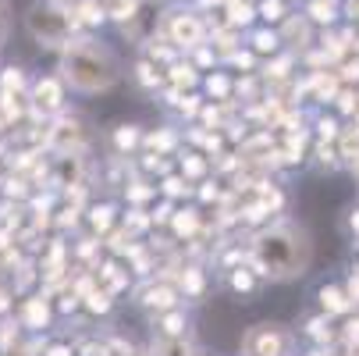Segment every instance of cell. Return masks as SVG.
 I'll return each instance as SVG.
<instances>
[{"label": "cell", "mask_w": 359, "mask_h": 356, "mask_svg": "<svg viewBox=\"0 0 359 356\" xmlns=\"http://www.w3.org/2000/svg\"><path fill=\"white\" fill-rule=\"evenodd\" d=\"M25 29H29V36L39 43V46H46V50H65L72 39H75V18H72V11L65 8V4H54V0H39V4H32L29 8V15H25Z\"/></svg>", "instance_id": "cell-2"}, {"label": "cell", "mask_w": 359, "mask_h": 356, "mask_svg": "<svg viewBox=\"0 0 359 356\" xmlns=\"http://www.w3.org/2000/svg\"><path fill=\"white\" fill-rule=\"evenodd\" d=\"M231 285H235V289H242V292H249V289H252V278L242 271V275H235V282H231Z\"/></svg>", "instance_id": "cell-21"}, {"label": "cell", "mask_w": 359, "mask_h": 356, "mask_svg": "<svg viewBox=\"0 0 359 356\" xmlns=\"http://www.w3.org/2000/svg\"><path fill=\"white\" fill-rule=\"evenodd\" d=\"M182 328H185V317H182V314L164 317V335H182Z\"/></svg>", "instance_id": "cell-16"}, {"label": "cell", "mask_w": 359, "mask_h": 356, "mask_svg": "<svg viewBox=\"0 0 359 356\" xmlns=\"http://www.w3.org/2000/svg\"><path fill=\"white\" fill-rule=\"evenodd\" d=\"M54 4H75V0H54Z\"/></svg>", "instance_id": "cell-23"}, {"label": "cell", "mask_w": 359, "mask_h": 356, "mask_svg": "<svg viewBox=\"0 0 359 356\" xmlns=\"http://www.w3.org/2000/svg\"><path fill=\"white\" fill-rule=\"evenodd\" d=\"M72 18H75V25L93 29V25H104L107 22V11H104L100 0H75V4H72Z\"/></svg>", "instance_id": "cell-7"}, {"label": "cell", "mask_w": 359, "mask_h": 356, "mask_svg": "<svg viewBox=\"0 0 359 356\" xmlns=\"http://www.w3.org/2000/svg\"><path fill=\"white\" fill-rule=\"evenodd\" d=\"M168 32H171V43L175 46H203V39H207V29H203V22L196 18V15H175L171 18V25H168Z\"/></svg>", "instance_id": "cell-5"}, {"label": "cell", "mask_w": 359, "mask_h": 356, "mask_svg": "<svg viewBox=\"0 0 359 356\" xmlns=\"http://www.w3.org/2000/svg\"><path fill=\"white\" fill-rule=\"evenodd\" d=\"M142 307H149V310H171V307H175V292H171L168 285L149 289L146 299H142Z\"/></svg>", "instance_id": "cell-11"}, {"label": "cell", "mask_w": 359, "mask_h": 356, "mask_svg": "<svg viewBox=\"0 0 359 356\" xmlns=\"http://www.w3.org/2000/svg\"><path fill=\"white\" fill-rule=\"evenodd\" d=\"M50 356H72V352H68L65 345H57V349H50Z\"/></svg>", "instance_id": "cell-22"}, {"label": "cell", "mask_w": 359, "mask_h": 356, "mask_svg": "<svg viewBox=\"0 0 359 356\" xmlns=\"http://www.w3.org/2000/svg\"><path fill=\"white\" fill-rule=\"evenodd\" d=\"M139 128L135 125H121V132L114 136V143H118V150H132V146H139Z\"/></svg>", "instance_id": "cell-12"}, {"label": "cell", "mask_w": 359, "mask_h": 356, "mask_svg": "<svg viewBox=\"0 0 359 356\" xmlns=\"http://www.w3.org/2000/svg\"><path fill=\"white\" fill-rule=\"evenodd\" d=\"M175 82H185V86H189V82H196L192 68H189V65H178V68H175Z\"/></svg>", "instance_id": "cell-19"}, {"label": "cell", "mask_w": 359, "mask_h": 356, "mask_svg": "<svg viewBox=\"0 0 359 356\" xmlns=\"http://www.w3.org/2000/svg\"><path fill=\"white\" fill-rule=\"evenodd\" d=\"M153 356H196V349L182 335H164L161 342H153Z\"/></svg>", "instance_id": "cell-8"}, {"label": "cell", "mask_w": 359, "mask_h": 356, "mask_svg": "<svg viewBox=\"0 0 359 356\" xmlns=\"http://www.w3.org/2000/svg\"><path fill=\"white\" fill-rule=\"evenodd\" d=\"M93 225H96V228H107V225H111V207L96 211V214H93Z\"/></svg>", "instance_id": "cell-20"}, {"label": "cell", "mask_w": 359, "mask_h": 356, "mask_svg": "<svg viewBox=\"0 0 359 356\" xmlns=\"http://www.w3.org/2000/svg\"><path fill=\"white\" fill-rule=\"evenodd\" d=\"M89 307H93V310H107V307H111L107 292H96V296H89Z\"/></svg>", "instance_id": "cell-18"}, {"label": "cell", "mask_w": 359, "mask_h": 356, "mask_svg": "<svg viewBox=\"0 0 359 356\" xmlns=\"http://www.w3.org/2000/svg\"><path fill=\"white\" fill-rule=\"evenodd\" d=\"M256 257H260L267 275L285 278V275H295L306 264V242L292 228H274L271 235H264L256 242Z\"/></svg>", "instance_id": "cell-3"}, {"label": "cell", "mask_w": 359, "mask_h": 356, "mask_svg": "<svg viewBox=\"0 0 359 356\" xmlns=\"http://www.w3.org/2000/svg\"><path fill=\"white\" fill-rule=\"evenodd\" d=\"M8 29H11V8H8V0H0V43L8 39Z\"/></svg>", "instance_id": "cell-15"}, {"label": "cell", "mask_w": 359, "mask_h": 356, "mask_svg": "<svg viewBox=\"0 0 359 356\" xmlns=\"http://www.w3.org/2000/svg\"><path fill=\"white\" fill-rule=\"evenodd\" d=\"M245 352L249 356H281L285 352V335L278 331V324H260V328H252L249 335H245Z\"/></svg>", "instance_id": "cell-4"}, {"label": "cell", "mask_w": 359, "mask_h": 356, "mask_svg": "<svg viewBox=\"0 0 359 356\" xmlns=\"http://www.w3.org/2000/svg\"><path fill=\"white\" fill-rule=\"evenodd\" d=\"M121 75V65L114 58V50L96 43V39H72L65 46L61 58V79L79 89V93H100L111 89Z\"/></svg>", "instance_id": "cell-1"}, {"label": "cell", "mask_w": 359, "mask_h": 356, "mask_svg": "<svg viewBox=\"0 0 359 356\" xmlns=\"http://www.w3.org/2000/svg\"><path fill=\"white\" fill-rule=\"evenodd\" d=\"M11 89H25V72H22V68H8V75H4V93H11Z\"/></svg>", "instance_id": "cell-14"}, {"label": "cell", "mask_w": 359, "mask_h": 356, "mask_svg": "<svg viewBox=\"0 0 359 356\" xmlns=\"http://www.w3.org/2000/svg\"><path fill=\"white\" fill-rule=\"evenodd\" d=\"M46 317H50V310H46L43 299H29L25 307H22V324H29V328H43Z\"/></svg>", "instance_id": "cell-10"}, {"label": "cell", "mask_w": 359, "mask_h": 356, "mask_svg": "<svg viewBox=\"0 0 359 356\" xmlns=\"http://www.w3.org/2000/svg\"><path fill=\"white\" fill-rule=\"evenodd\" d=\"M135 79H139L142 86H157V82H161V75L153 72V65H149V61H139V68H135Z\"/></svg>", "instance_id": "cell-13"}, {"label": "cell", "mask_w": 359, "mask_h": 356, "mask_svg": "<svg viewBox=\"0 0 359 356\" xmlns=\"http://www.w3.org/2000/svg\"><path fill=\"white\" fill-rule=\"evenodd\" d=\"M61 100H65V89H61V79H54V75H46L32 86V107L43 114L61 111Z\"/></svg>", "instance_id": "cell-6"}, {"label": "cell", "mask_w": 359, "mask_h": 356, "mask_svg": "<svg viewBox=\"0 0 359 356\" xmlns=\"http://www.w3.org/2000/svg\"><path fill=\"white\" fill-rule=\"evenodd\" d=\"M264 18H281V0H264Z\"/></svg>", "instance_id": "cell-17"}, {"label": "cell", "mask_w": 359, "mask_h": 356, "mask_svg": "<svg viewBox=\"0 0 359 356\" xmlns=\"http://www.w3.org/2000/svg\"><path fill=\"white\" fill-rule=\"evenodd\" d=\"M104 11L114 22H132L139 11V0H104Z\"/></svg>", "instance_id": "cell-9"}]
</instances>
